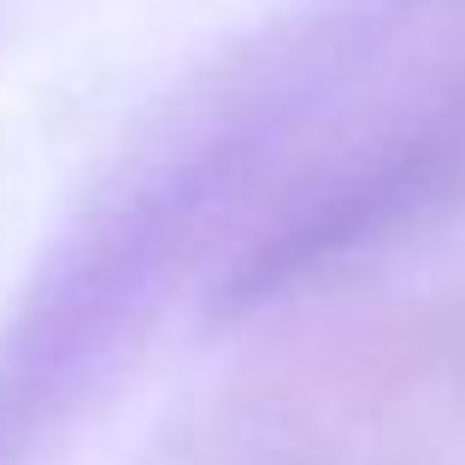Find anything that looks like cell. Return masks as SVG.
I'll return each instance as SVG.
<instances>
[{"label":"cell","instance_id":"cell-1","mask_svg":"<svg viewBox=\"0 0 465 465\" xmlns=\"http://www.w3.org/2000/svg\"><path fill=\"white\" fill-rule=\"evenodd\" d=\"M448 18L454 0H318L171 94L0 318V465H42L213 260L242 307L307 230L430 153L407 77Z\"/></svg>","mask_w":465,"mask_h":465}]
</instances>
